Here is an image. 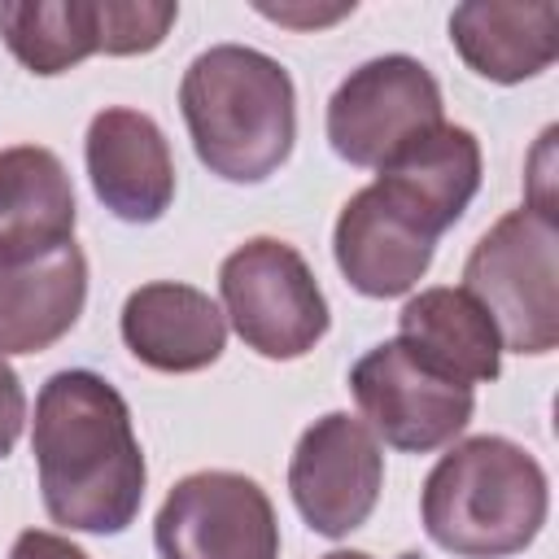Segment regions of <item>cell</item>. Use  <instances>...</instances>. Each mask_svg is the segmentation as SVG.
Returning <instances> with one entry per match:
<instances>
[{
    "mask_svg": "<svg viewBox=\"0 0 559 559\" xmlns=\"http://www.w3.org/2000/svg\"><path fill=\"white\" fill-rule=\"evenodd\" d=\"M218 293L236 336L275 362L310 354L332 323L310 262L275 236H253L231 249L218 266Z\"/></svg>",
    "mask_w": 559,
    "mask_h": 559,
    "instance_id": "5b68a950",
    "label": "cell"
},
{
    "mask_svg": "<svg viewBox=\"0 0 559 559\" xmlns=\"http://www.w3.org/2000/svg\"><path fill=\"white\" fill-rule=\"evenodd\" d=\"M437 240L441 236L428 223H419L411 210H402L380 183H367L341 205L332 253L349 288L384 301L411 293L424 280Z\"/></svg>",
    "mask_w": 559,
    "mask_h": 559,
    "instance_id": "30bf717a",
    "label": "cell"
},
{
    "mask_svg": "<svg viewBox=\"0 0 559 559\" xmlns=\"http://www.w3.org/2000/svg\"><path fill=\"white\" fill-rule=\"evenodd\" d=\"M4 48L35 74H66L100 52V0H4Z\"/></svg>",
    "mask_w": 559,
    "mask_h": 559,
    "instance_id": "ac0fdd59",
    "label": "cell"
},
{
    "mask_svg": "<svg viewBox=\"0 0 559 559\" xmlns=\"http://www.w3.org/2000/svg\"><path fill=\"white\" fill-rule=\"evenodd\" d=\"M349 389L367 428L384 437V445L406 454H428L450 445L467 428L476 406L467 384L419 362L397 336L371 345L349 367Z\"/></svg>",
    "mask_w": 559,
    "mask_h": 559,
    "instance_id": "52a82bcc",
    "label": "cell"
},
{
    "mask_svg": "<svg viewBox=\"0 0 559 559\" xmlns=\"http://www.w3.org/2000/svg\"><path fill=\"white\" fill-rule=\"evenodd\" d=\"M22 424H26V393H22V380L9 367V358L0 354V459L17 445Z\"/></svg>",
    "mask_w": 559,
    "mask_h": 559,
    "instance_id": "ffe728a7",
    "label": "cell"
},
{
    "mask_svg": "<svg viewBox=\"0 0 559 559\" xmlns=\"http://www.w3.org/2000/svg\"><path fill=\"white\" fill-rule=\"evenodd\" d=\"M380 485L384 454L362 419L332 411L297 437L288 459V493L319 537H345L362 528L380 502Z\"/></svg>",
    "mask_w": 559,
    "mask_h": 559,
    "instance_id": "9c48e42d",
    "label": "cell"
},
{
    "mask_svg": "<svg viewBox=\"0 0 559 559\" xmlns=\"http://www.w3.org/2000/svg\"><path fill=\"white\" fill-rule=\"evenodd\" d=\"M96 201L122 223H157L175 201V157L162 127L127 105H109L87 122L83 140Z\"/></svg>",
    "mask_w": 559,
    "mask_h": 559,
    "instance_id": "8fae6325",
    "label": "cell"
},
{
    "mask_svg": "<svg viewBox=\"0 0 559 559\" xmlns=\"http://www.w3.org/2000/svg\"><path fill=\"white\" fill-rule=\"evenodd\" d=\"M122 345L153 371L188 376L218 362L227 345V319L218 301L192 284L153 280L122 301Z\"/></svg>",
    "mask_w": 559,
    "mask_h": 559,
    "instance_id": "7c38bea8",
    "label": "cell"
},
{
    "mask_svg": "<svg viewBox=\"0 0 559 559\" xmlns=\"http://www.w3.org/2000/svg\"><path fill=\"white\" fill-rule=\"evenodd\" d=\"M31 450L52 524L74 533H122L144 502V450L127 397L96 371L70 367L35 397Z\"/></svg>",
    "mask_w": 559,
    "mask_h": 559,
    "instance_id": "6da1fadb",
    "label": "cell"
},
{
    "mask_svg": "<svg viewBox=\"0 0 559 559\" xmlns=\"http://www.w3.org/2000/svg\"><path fill=\"white\" fill-rule=\"evenodd\" d=\"M87 258L70 240L31 262L0 266V354H39L57 345L83 314Z\"/></svg>",
    "mask_w": 559,
    "mask_h": 559,
    "instance_id": "9a60e30c",
    "label": "cell"
},
{
    "mask_svg": "<svg viewBox=\"0 0 559 559\" xmlns=\"http://www.w3.org/2000/svg\"><path fill=\"white\" fill-rule=\"evenodd\" d=\"M74 183L52 148H0V266L31 262L74 240Z\"/></svg>",
    "mask_w": 559,
    "mask_h": 559,
    "instance_id": "5bb4252c",
    "label": "cell"
},
{
    "mask_svg": "<svg viewBox=\"0 0 559 559\" xmlns=\"http://www.w3.org/2000/svg\"><path fill=\"white\" fill-rule=\"evenodd\" d=\"M472 293L511 354H550L559 345V227L524 210L502 214L463 262Z\"/></svg>",
    "mask_w": 559,
    "mask_h": 559,
    "instance_id": "277c9868",
    "label": "cell"
},
{
    "mask_svg": "<svg viewBox=\"0 0 559 559\" xmlns=\"http://www.w3.org/2000/svg\"><path fill=\"white\" fill-rule=\"evenodd\" d=\"M376 183L441 236L463 218V210L480 192V140L467 127L437 122L406 140L380 166Z\"/></svg>",
    "mask_w": 559,
    "mask_h": 559,
    "instance_id": "4fadbf2b",
    "label": "cell"
},
{
    "mask_svg": "<svg viewBox=\"0 0 559 559\" xmlns=\"http://www.w3.org/2000/svg\"><path fill=\"white\" fill-rule=\"evenodd\" d=\"M153 546L162 559H280V520L258 480L210 467L175 480Z\"/></svg>",
    "mask_w": 559,
    "mask_h": 559,
    "instance_id": "ba28073f",
    "label": "cell"
},
{
    "mask_svg": "<svg viewBox=\"0 0 559 559\" xmlns=\"http://www.w3.org/2000/svg\"><path fill=\"white\" fill-rule=\"evenodd\" d=\"M550 485L542 463L507 437H467L424 480V533L459 559H511L546 524Z\"/></svg>",
    "mask_w": 559,
    "mask_h": 559,
    "instance_id": "3957f363",
    "label": "cell"
},
{
    "mask_svg": "<svg viewBox=\"0 0 559 559\" xmlns=\"http://www.w3.org/2000/svg\"><path fill=\"white\" fill-rule=\"evenodd\" d=\"M323 559H371V555H362V550H332V555H323Z\"/></svg>",
    "mask_w": 559,
    "mask_h": 559,
    "instance_id": "7402d4cb",
    "label": "cell"
},
{
    "mask_svg": "<svg viewBox=\"0 0 559 559\" xmlns=\"http://www.w3.org/2000/svg\"><path fill=\"white\" fill-rule=\"evenodd\" d=\"M179 114L201 166L227 183H262L297 140L288 70L245 44H214L192 57L179 83Z\"/></svg>",
    "mask_w": 559,
    "mask_h": 559,
    "instance_id": "7a4b0ae2",
    "label": "cell"
},
{
    "mask_svg": "<svg viewBox=\"0 0 559 559\" xmlns=\"http://www.w3.org/2000/svg\"><path fill=\"white\" fill-rule=\"evenodd\" d=\"M9 559H92L83 546H74L70 537L61 533H48V528H26L17 533Z\"/></svg>",
    "mask_w": 559,
    "mask_h": 559,
    "instance_id": "44dd1931",
    "label": "cell"
},
{
    "mask_svg": "<svg viewBox=\"0 0 559 559\" xmlns=\"http://www.w3.org/2000/svg\"><path fill=\"white\" fill-rule=\"evenodd\" d=\"M445 122L441 83L406 52L362 61L328 100V144L341 162L380 170L406 140Z\"/></svg>",
    "mask_w": 559,
    "mask_h": 559,
    "instance_id": "8992f818",
    "label": "cell"
},
{
    "mask_svg": "<svg viewBox=\"0 0 559 559\" xmlns=\"http://www.w3.org/2000/svg\"><path fill=\"white\" fill-rule=\"evenodd\" d=\"M179 17L170 0H100V52L135 57L153 52Z\"/></svg>",
    "mask_w": 559,
    "mask_h": 559,
    "instance_id": "d6986e66",
    "label": "cell"
},
{
    "mask_svg": "<svg viewBox=\"0 0 559 559\" xmlns=\"http://www.w3.org/2000/svg\"><path fill=\"white\" fill-rule=\"evenodd\" d=\"M397 341L459 384H489L502 371V341L485 306L463 288H424L397 314Z\"/></svg>",
    "mask_w": 559,
    "mask_h": 559,
    "instance_id": "e0dca14e",
    "label": "cell"
},
{
    "mask_svg": "<svg viewBox=\"0 0 559 559\" xmlns=\"http://www.w3.org/2000/svg\"><path fill=\"white\" fill-rule=\"evenodd\" d=\"M450 44L472 74L489 83H524L559 52V9L550 0H467L450 13Z\"/></svg>",
    "mask_w": 559,
    "mask_h": 559,
    "instance_id": "2e32d148",
    "label": "cell"
}]
</instances>
